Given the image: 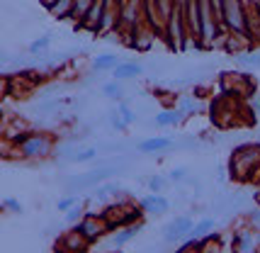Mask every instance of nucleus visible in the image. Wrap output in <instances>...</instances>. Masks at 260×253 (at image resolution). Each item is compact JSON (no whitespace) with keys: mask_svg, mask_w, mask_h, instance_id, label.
<instances>
[{"mask_svg":"<svg viewBox=\"0 0 260 253\" xmlns=\"http://www.w3.org/2000/svg\"><path fill=\"white\" fill-rule=\"evenodd\" d=\"M229 171L238 183L258 180L255 171H260V144H241L238 149H234L229 159Z\"/></svg>","mask_w":260,"mask_h":253,"instance_id":"nucleus-1","label":"nucleus"},{"mask_svg":"<svg viewBox=\"0 0 260 253\" xmlns=\"http://www.w3.org/2000/svg\"><path fill=\"white\" fill-rule=\"evenodd\" d=\"M122 171L119 166H105V168H92V171L83 173V175H73V178H68V190H71V195L76 193V190H83V187H92V185H100L102 180H107V178H112L117 173Z\"/></svg>","mask_w":260,"mask_h":253,"instance_id":"nucleus-2","label":"nucleus"},{"mask_svg":"<svg viewBox=\"0 0 260 253\" xmlns=\"http://www.w3.org/2000/svg\"><path fill=\"white\" fill-rule=\"evenodd\" d=\"M76 229H78L90 243H95L98 239H102L105 234H110V231H112L102 212H100V214H98V212H85V217L76 224Z\"/></svg>","mask_w":260,"mask_h":253,"instance_id":"nucleus-3","label":"nucleus"},{"mask_svg":"<svg viewBox=\"0 0 260 253\" xmlns=\"http://www.w3.org/2000/svg\"><path fill=\"white\" fill-rule=\"evenodd\" d=\"M88 248H90V241L76 227H71L56 239V253H88Z\"/></svg>","mask_w":260,"mask_h":253,"instance_id":"nucleus-4","label":"nucleus"},{"mask_svg":"<svg viewBox=\"0 0 260 253\" xmlns=\"http://www.w3.org/2000/svg\"><path fill=\"white\" fill-rule=\"evenodd\" d=\"M20 156L22 159H42V156H49L51 151V139L46 134H29V139H24L22 144L17 146Z\"/></svg>","mask_w":260,"mask_h":253,"instance_id":"nucleus-5","label":"nucleus"},{"mask_svg":"<svg viewBox=\"0 0 260 253\" xmlns=\"http://www.w3.org/2000/svg\"><path fill=\"white\" fill-rule=\"evenodd\" d=\"M194 222L187 214L185 217H175L170 224H166V229H163V239L168 243H178V241H187V236H190V231H192Z\"/></svg>","mask_w":260,"mask_h":253,"instance_id":"nucleus-6","label":"nucleus"},{"mask_svg":"<svg viewBox=\"0 0 260 253\" xmlns=\"http://www.w3.org/2000/svg\"><path fill=\"white\" fill-rule=\"evenodd\" d=\"M173 146V139L170 137H148L144 141L136 144V151L144 153V156H153V153H163Z\"/></svg>","mask_w":260,"mask_h":253,"instance_id":"nucleus-7","label":"nucleus"},{"mask_svg":"<svg viewBox=\"0 0 260 253\" xmlns=\"http://www.w3.org/2000/svg\"><path fill=\"white\" fill-rule=\"evenodd\" d=\"M139 207L144 209L146 214H166V212L170 209V202H168V197L156 195V193H148L146 197L139 200Z\"/></svg>","mask_w":260,"mask_h":253,"instance_id":"nucleus-8","label":"nucleus"},{"mask_svg":"<svg viewBox=\"0 0 260 253\" xmlns=\"http://www.w3.org/2000/svg\"><path fill=\"white\" fill-rule=\"evenodd\" d=\"M139 76H144V66L139 61H119V66L112 71L114 81H132Z\"/></svg>","mask_w":260,"mask_h":253,"instance_id":"nucleus-9","label":"nucleus"},{"mask_svg":"<svg viewBox=\"0 0 260 253\" xmlns=\"http://www.w3.org/2000/svg\"><path fill=\"white\" fill-rule=\"evenodd\" d=\"M234 253H258V246H255V236L250 231H238L234 236V246H231Z\"/></svg>","mask_w":260,"mask_h":253,"instance_id":"nucleus-10","label":"nucleus"},{"mask_svg":"<svg viewBox=\"0 0 260 253\" xmlns=\"http://www.w3.org/2000/svg\"><path fill=\"white\" fill-rule=\"evenodd\" d=\"M185 117L187 115H185L182 110H178V107H175V110H160L158 115L153 117V124L156 126H175V124H180Z\"/></svg>","mask_w":260,"mask_h":253,"instance_id":"nucleus-11","label":"nucleus"},{"mask_svg":"<svg viewBox=\"0 0 260 253\" xmlns=\"http://www.w3.org/2000/svg\"><path fill=\"white\" fill-rule=\"evenodd\" d=\"M214 227H216V219H214V217H204V219H200V222H197V224L192 227V231H190L187 241H200V239H204V236L214 234Z\"/></svg>","mask_w":260,"mask_h":253,"instance_id":"nucleus-12","label":"nucleus"},{"mask_svg":"<svg viewBox=\"0 0 260 253\" xmlns=\"http://www.w3.org/2000/svg\"><path fill=\"white\" fill-rule=\"evenodd\" d=\"M144 231V224L139 222V224H132V227H124V229H117L112 236V243L114 246H124L126 241H132L136 234H141Z\"/></svg>","mask_w":260,"mask_h":253,"instance_id":"nucleus-13","label":"nucleus"},{"mask_svg":"<svg viewBox=\"0 0 260 253\" xmlns=\"http://www.w3.org/2000/svg\"><path fill=\"white\" fill-rule=\"evenodd\" d=\"M122 195V187L117 183H107V185H100V187H95L92 190V197L95 200H100V202H107L110 197H119Z\"/></svg>","mask_w":260,"mask_h":253,"instance_id":"nucleus-14","label":"nucleus"},{"mask_svg":"<svg viewBox=\"0 0 260 253\" xmlns=\"http://www.w3.org/2000/svg\"><path fill=\"white\" fill-rule=\"evenodd\" d=\"M92 3H95V0H76V3H73L71 22H76V27L85 20V15H88V12H90V8H92Z\"/></svg>","mask_w":260,"mask_h":253,"instance_id":"nucleus-15","label":"nucleus"},{"mask_svg":"<svg viewBox=\"0 0 260 253\" xmlns=\"http://www.w3.org/2000/svg\"><path fill=\"white\" fill-rule=\"evenodd\" d=\"M102 95L107 98V100H114V103H122V98H124V88H122V81H110L102 85Z\"/></svg>","mask_w":260,"mask_h":253,"instance_id":"nucleus-16","label":"nucleus"},{"mask_svg":"<svg viewBox=\"0 0 260 253\" xmlns=\"http://www.w3.org/2000/svg\"><path fill=\"white\" fill-rule=\"evenodd\" d=\"M117 66H119V58L114 54H102L92 58V71H114Z\"/></svg>","mask_w":260,"mask_h":253,"instance_id":"nucleus-17","label":"nucleus"},{"mask_svg":"<svg viewBox=\"0 0 260 253\" xmlns=\"http://www.w3.org/2000/svg\"><path fill=\"white\" fill-rule=\"evenodd\" d=\"M236 61L243 66V69H260V51L258 49H250V51H243L238 54Z\"/></svg>","mask_w":260,"mask_h":253,"instance_id":"nucleus-18","label":"nucleus"},{"mask_svg":"<svg viewBox=\"0 0 260 253\" xmlns=\"http://www.w3.org/2000/svg\"><path fill=\"white\" fill-rule=\"evenodd\" d=\"M73 3L76 0H58L54 8H49L51 15L56 17V20H71V12H73Z\"/></svg>","mask_w":260,"mask_h":253,"instance_id":"nucleus-19","label":"nucleus"},{"mask_svg":"<svg viewBox=\"0 0 260 253\" xmlns=\"http://www.w3.org/2000/svg\"><path fill=\"white\" fill-rule=\"evenodd\" d=\"M49 46H51V37L44 35V37H39V39H34L32 44L27 46V51H29L32 56H44L46 51H49Z\"/></svg>","mask_w":260,"mask_h":253,"instance_id":"nucleus-20","label":"nucleus"},{"mask_svg":"<svg viewBox=\"0 0 260 253\" xmlns=\"http://www.w3.org/2000/svg\"><path fill=\"white\" fill-rule=\"evenodd\" d=\"M146 187H148V193H156V195H160V193L168 187V178H166V175H151Z\"/></svg>","mask_w":260,"mask_h":253,"instance_id":"nucleus-21","label":"nucleus"},{"mask_svg":"<svg viewBox=\"0 0 260 253\" xmlns=\"http://www.w3.org/2000/svg\"><path fill=\"white\" fill-rule=\"evenodd\" d=\"M85 212H88V209H85V205H83V202H78L76 207H71V209L66 212V222L71 224V227H76L80 219L85 217Z\"/></svg>","mask_w":260,"mask_h":253,"instance_id":"nucleus-22","label":"nucleus"},{"mask_svg":"<svg viewBox=\"0 0 260 253\" xmlns=\"http://www.w3.org/2000/svg\"><path fill=\"white\" fill-rule=\"evenodd\" d=\"M80 146L78 144H63L61 149H58V156L63 159V161H76V156H78Z\"/></svg>","mask_w":260,"mask_h":253,"instance_id":"nucleus-23","label":"nucleus"},{"mask_svg":"<svg viewBox=\"0 0 260 253\" xmlns=\"http://www.w3.org/2000/svg\"><path fill=\"white\" fill-rule=\"evenodd\" d=\"M98 159V149L95 146H83L78 151V156H76V163H90Z\"/></svg>","mask_w":260,"mask_h":253,"instance_id":"nucleus-24","label":"nucleus"},{"mask_svg":"<svg viewBox=\"0 0 260 253\" xmlns=\"http://www.w3.org/2000/svg\"><path fill=\"white\" fill-rule=\"evenodd\" d=\"M117 112H119V117L124 119L126 124H134V122H136V112L132 110V105L119 103V105H117Z\"/></svg>","mask_w":260,"mask_h":253,"instance_id":"nucleus-25","label":"nucleus"},{"mask_svg":"<svg viewBox=\"0 0 260 253\" xmlns=\"http://www.w3.org/2000/svg\"><path fill=\"white\" fill-rule=\"evenodd\" d=\"M78 202H80V197H78V195L61 197V200H58V202H56V209H58V212H63V214H66L68 209H71V207H76Z\"/></svg>","mask_w":260,"mask_h":253,"instance_id":"nucleus-26","label":"nucleus"},{"mask_svg":"<svg viewBox=\"0 0 260 253\" xmlns=\"http://www.w3.org/2000/svg\"><path fill=\"white\" fill-rule=\"evenodd\" d=\"M178 110H182L185 115H192V112H197V103H194L192 98H182L180 103H178Z\"/></svg>","mask_w":260,"mask_h":253,"instance_id":"nucleus-27","label":"nucleus"},{"mask_svg":"<svg viewBox=\"0 0 260 253\" xmlns=\"http://www.w3.org/2000/svg\"><path fill=\"white\" fill-rule=\"evenodd\" d=\"M110 124H112V129H119V132H122L124 126H129V124L124 122V119L119 117V112H117V107H114L112 112H110Z\"/></svg>","mask_w":260,"mask_h":253,"instance_id":"nucleus-28","label":"nucleus"},{"mask_svg":"<svg viewBox=\"0 0 260 253\" xmlns=\"http://www.w3.org/2000/svg\"><path fill=\"white\" fill-rule=\"evenodd\" d=\"M185 178H187V168H173V171L168 173L170 183H182Z\"/></svg>","mask_w":260,"mask_h":253,"instance_id":"nucleus-29","label":"nucleus"},{"mask_svg":"<svg viewBox=\"0 0 260 253\" xmlns=\"http://www.w3.org/2000/svg\"><path fill=\"white\" fill-rule=\"evenodd\" d=\"M3 207L8 209V212H15V214H20V212H22V205H20L15 197H5V200H3Z\"/></svg>","mask_w":260,"mask_h":253,"instance_id":"nucleus-30","label":"nucleus"},{"mask_svg":"<svg viewBox=\"0 0 260 253\" xmlns=\"http://www.w3.org/2000/svg\"><path fill=\"white\" fill-rule=\"evenodd\" d=\"M248 217H250V222H253V227H258L260 229V205H255V207L250 209Z\"/></svg>","mask_w":260,"mask_h":253,"instance_id":"nucleus-31","label":"nucleus"},{"mask_svg":"<svg viewBox=\"0 0 260 253\" xmlns=\"http://www.w3.org/2000/svg\"><path fill=\"white\" fill-rule=\"evenodd\" d=\"M258 8H260V0H258Z\"/></svg>","mask_w":260,"mask_h":253,"instance_id":"nucleus-32","label":"nucleus"},{"mask_svg":"<svg viewBox=\"0 0 260 253\" xmlns=\"http://www.w3.org/2000/svg\"><path fill=\"white\" fill-rule=\"evenodd\" d=\"M258 253H260V251H258Z\"/></svg>","mask_w":260,"mask_h":253,"instance_id":"nucleus-33","label":"nucleus"}]
</instances>
